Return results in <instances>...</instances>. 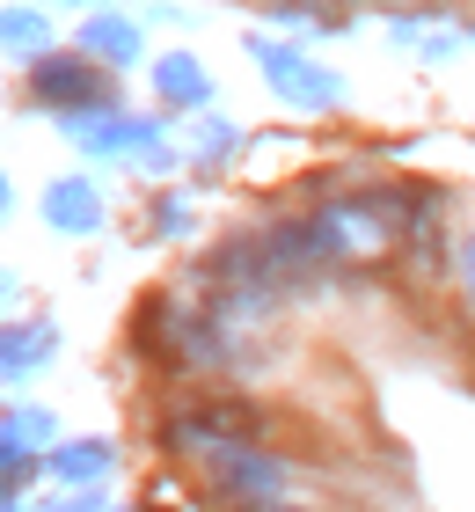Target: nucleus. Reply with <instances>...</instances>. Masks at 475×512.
<instances>
[{
	"mask_svg": "<svg viewBox=\"0 0 475 512\" xmlns=\"http://www.w3.org/2000/svg\"><path fill=\"white\" fill-rule=\"evenodd\" d=\"M205 461H212V483H220L227 498H249V505L285 498V461L256 454V447H205Z\"/></svg>",
	"mask_w": 475,
	"mask_h": 512,
	"instance_id": "f257e3e1",
	"label": "nucleus"
},
{
	"mask_svg": "<svg viewBox=\"0 0 475 512\" xmlns=\"http://www.w3.org/2000/svg\"><path fill=\"white\" fill-rule=\"evenodd\" d=\"M37 88H44V96H81V88H88V74H44Z\"/></svg>",
	"mask_w": 475,
	"mask_h": 512,
	"instance_id": "f03ea898",
	"label": "nucleus"
},
{
	"mask_svg": "<svg viewBox=\"0 0 475 512\" xmlns=\"http://www.w3.org/2000/svg\"><path fill=\"white\" fill-rule=\"evenodd\" d=\"M256 512H293V505H256Z\"/></svg>",
	"mask_w": 475,
	"mask_h": 512,
	"instance_id": "20e7f679",
	"label": "nucleus"
},
{
	"mask_svg": "<svg viewBox=\"0 0 475 512\" xmlns=\"http://www.w3.org/2000/svg\"><path fill=\"white\" fill-rule=\"evenodd\" d=\"M461 293H468V315H475V242H468V256H461Z\"/></svg>",
	"mask_w": 475,
	"mask_h": 512,
	"instance_id": "7ed1b4c3",
	"label": "nucleus"
}]
</instances>
